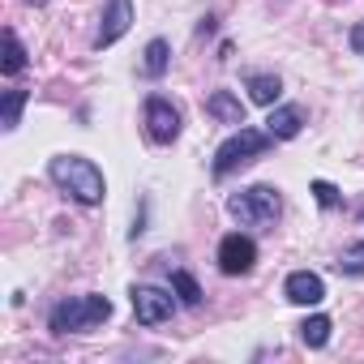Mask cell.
Wrapping results in <instances>:
<instances>
[{
	"mask_svg": "<svg viewBox=\"0 0 364 364\" xmlns=\"http://www.w3.org/2000/svg\"><path fill=\"white\" fill-rule=\"evenodd\" d=\"M48 176H52V185L65 198H73L77 206H99L103 193H107V180H103L99 163L86 159V154H56L48 163Z\"/></svg>",
	"mask_w": 364,
	"mask_h": 364,
	"instance_id": "obj_1",
	"label": "cell"
},
{
	"mask_svg": "<svg viewBox=\"0 0 364 364\" xmlns=\"http://www.w3.org/2000/svg\"><path fill=\"white\" fill-rule=\"evenodd\" d=\"M107 317H112V300L86 291V296H69V300H60V304L48 313V330H52V334H86V330L103 326Z\"/></svg>",
	"mask_w": 364,
	"mask_h": 364,
	"instance_id": "obj_2",
	"label": "cell"
},
{
	"mask_svg": "<svg viewBox=\"0 0 364 364\" xmlns=\"http://www.w3.org/2000/svg\"><path fill=\"white\" fill-rule=\"evenodd\" d=\"M228 215L236 223H245V228H270L283 215V198L270 185H249V189H240V193L228 198Z\"/></svg>",
	"mask_w": 364,
	"mask_h": 364,
	"instance_id": "obj_3",
	"label": "cell"
},
{
	"mask_svg": "<svg viewBox=\"0 0 364 364\" xmlns=\"http://www.w3.org/2000/svg\"><path fill=\"white\" fill-rule=\"evenodd\" d=\"M270 146H274V137H270V133L240 124V129H236V133H232L219 150H215V176H219V180H223V176H232L236 167H245V163L262 159Z\"/></svg>",
	"mask_w": 364,
	"mask_h": 364,
	"instance_id": "obj_4",
	"label": "cell"
},
{
	"mask_svg": "<svg viewBox=\"0 0 364 364\" xmlns=\"http://www.w3.org/2000/svg\"><path fill=\"white\" fill-rule=\"evenodd\" d=\"M129 300H133V317H137L141 326L167 321V317L176 313V304H180L176 291H163V287H150V283H137V287L129 291Z\"/></svg>",
	"mask_w": 364,
	"mask_h": 364,
	"instance_id": "obj_5",
	"label": "cell"
},
{
	"mask_svg": "<svg viewBox=\"0 0 364 364\" xmlns=\"http://www.w3.org/2000/svg\"><path fill=\"white\" fill-rule=\"evenodd\" d=\"M146 133H150L154 146H171L180 137V112L163 95H150L146 99Z\"/></svg>",
	"mask_w": 364,
	"mask_h": 364,
	"instance_id": "obj_6",
	"label": "cell"
},
{
	"mask_svg": "<svg viewBox=\"0 0 364 364\" xmlns=\"http://www.w3.org/2000/svg\"><path fill=\"white\" fill-rule=\"evenodd\" d=\"M257 266V245H253V236H240V232H232V236H223L219 240V270L223 274H249Z\"/></svg>",
	"mask_w": 364,
	"mask_h": 364,
	"instance_id": "obj_7",
	"label": "cell"
},
{
	"mask_svg": "<svg viewBox=\"0 0 364 364\" xmlns=\"http://www.w3.org/2000/svg\"><path fill=\"white\" fill-rule=\"evenodd\" d=\"M129 26H133V0H107L103 22H99V35H95V48H112Z\"/></svg>",
	"mask_w": 364,
	"mask_h": 364,
	"instance_id": "obj_8",
	"label": "cell"
},
{
	"mask_svg": "<svg viewBox=\"0 0 364 364\" xmlns=\"http://www.w3.org/2000/svg\"><path fill=\"white\" fill-rule=\"evenodd\" d=\"M300 129H304V107H300V103H279V107H270L266 133H270L274 141H291Z\"/></svg>",
	"mask_w": 364,
	"mask_h": 364,
	"instance_id": "obj_9",
	"label": "cell"
},
{
	"mask_svg": "<svg viewBox=\"0 0 364 364\" xmlns=\"http://www.w3.org/2000/svg\"><path fill=\"white\" fill-rule=\"evenodd\" d=\"M283 291H287L291 304H304V309L326 300V283H321V274H313V270H296V274H287Z\"/></svg>",
	"mask_w": 364,
	"mask_h": 364,
	"instance_id": "obj_10",
	"label": "cell"
},
{
	"mask_svg": "<svg viewBox=\"0 0 364 364\" xmlns=\"http://www.w3.org/2000/svg\"><path fill=\"white\" fill-rule=\"evenodd\" d=\"M206 112H210L219 124H236V129L245 124V103H240L232 90H215V95L206 99Z\"/></svg>",
	"mask_w": 364,
	"mask_h": 364,
	"instance_id": "obj_11",
	"label": "cell"
},
{
	"mask_svg": "<svg viewBox=\"0 0 364 364\" xmlns=\"http://www.w3.org/2000/svg\"><path fill=\"white\" fill-rule=\"evenodd\" d=\"M249 99L253 103H262V107H274V99H279V90H283V82L274 77V73H249Z\"/></svg>",
	"mask_w": 364,
	"mask_h": 364,
	"instance_id": "obj_12",
	"label": "cell"
},
{
	"mask_svg": "<svg viewBox=\"0 0 364 364\" xmlns=\"http://www.w3.org/2000/svg\"><path fill=\"white\" fill-rule=\"evenodd\" d=\"M167 65H171V48H167V39H150V43H146L141 73H146V77H163V73H167Z\"/></svg>",
	"mask_w": 364,
	"mask_h": 364,
	"instance_id": "obj_13",
	"label": "cell"
},
{
	"mask_svg": "<svg viewBox=\"0 0 364 364\" xmlns=\"http://www.w3.org/2000/svg\"><path fill=\"white\" fill-rule=\"evenodd\" d=\"M300 343H304V347H326V343H330V317H326V313L304 317V321H300Z\"/></svg>",
	"mask_w": 364,
	"mask_h": 364,
	"instance_id": "obj_14",
	"label": "cell"
},
{
	"mask_svg": "<svg viewBox=\"0 0 364 364\" xmlns=\"http://www.w3.org/2000/svg\"><path fill=\"white\" fill-rule=\"evenodd\" d=\"M0 69H5V77H18L26 69V48H22L18 31H5V60H0Z\"/></svg>",
	"mask_w": 364,
	"mask_h": 364,
	"instance_id": "obj_15",
	"label": "cell"
},
{
	"mask_svg": "<svg viewBox=\"0 0 364 364\" xmlns=\"http://www.w3.org/2000/svg\"><path fill=\"white\" fill-rule=\"evenodd\" d=\"M171 291L180 296V304H185V309H198L202 304V287H198V279L189 270H176L171 274Z\"/></svg>",
	"mask_w": 364,
	"mask_h": 364,
	"instance_id": "obj_16",
	"label": "cell"
},
{
	"mask_svg": "<svg viewBox=\"0 0 364 364\" xmlns=\"http://www.w3.org/2000/svg\"><path fill=\"white\" fill-rule=\"evenodd\" d=\"M26 99H31V90H5V112H0V129H18L22 124V107H26Z\"/></svg>",
	"mask_w": 364,
	"mask_h": 364,
	"instance_id": "obj_17",
	"label": "cell"
},
{
	"mask_svg": "<svg viewBox=\"0 0 364 364\" xmlns=\"http://www.w3.org/2000/svg\"><path fill=\"white\" fill-rule=\"evenodd\" d=\"M313 198H317V206H326V210L338 206V189L330 185V180H313Z\"/></svg>",
	"mask_w": 364,
	"mask_h": 364,
	"instance_id": "obj_18",
	"label": "cell"
},
{
	"mask_svg": "<svg viewBox=\"0 0 364 364\" xmlns=\"http://www.w3.org/2000/svg\"><path fill=\"white\" fill-rule=\"evenodd\" d=\"M338 270H347V274H364V245L347 249V253L338 257Z\"/></svg>",
	"mask_w": 364,
	"mask_h": 364,
	"instance_id": "obj_19",
	"label": "cell"
},
{
	"mask_svg": "<svg viewBox=\"0 0 364 364\" xmlns=\"http://www.w3.org/2000/svg\"><path fill=\"white\" fill-rule=\"evenodd\" d=\"M351 52H355V56H364V22H355V26H351Z\"/></svg>",
	"mask_w": 364,
	"mask_h": 364,
	"instance_id": "obj_20",
	"label": "cell"
},
{
	"mask_svg": "<svg viewBox=\"0 0 364 364\" xmlns=\"http://www.w3.org/2000/svg\"><path fill=\"white\" fill-rule=\"evenodd\" d=\"M26 5H43V0H26Z\"/></svg>",
	"mask_w": 364,
	"mask_h": 364,
	"instance_id": "obj_21",
	"label": "cell"
},
{
	"mask_svg": "<svg viewBox=\"0 0 364 364\" xmlns=\"http://www.w3.org/2000/svg\"><path fill=\"white\" fill-rule=\"evenodd\" d=\"M360 245H364V240H360Z\"/></svg>",
	"mask_w": 364,
	"mask_h": 364,
	"instance_id": "obj_22",
	"label": "cell"
}]
</instances>
